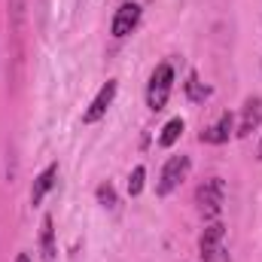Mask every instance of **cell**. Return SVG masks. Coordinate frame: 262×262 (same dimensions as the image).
I'll return each mask as SVG.
<instances>
[{
	"label": "cell",
	"mask_w": 262,
	"mask_h": 262,
	"mask_svg": "<svg viewBox=\"0 0 262 262\" xmlns=\"http://www.w3.org/2000/svg\"><path fill=\"white\" fill-rule=\"evenodd\" d=\"M262 119V98H250L244 104V116H241V125H238V137H247L250 131H256Z\"/></svg>",
	"instance_id": "obj_8"
},
{
	"label": "cell",
	"mask_w": 262,
	"mask_h": 262,
	"mask_svg": "<svg viewBox=\"0 0 262 262\" xmlns=\"http://www.w3.org/2000/svg\"><path fill=\"white\" fill-rule=\"evenodd\" d=\"M98 201H101L104 207H113V204H116V192H113V186H110V183L98 186Z\"/></svg>",
	"instance_id": "obj_15"
},
{
	"label": "cell",
	"mask_w": 262,
	"mask_h": 262,
	"mask_svg": "<svg viewBox=\"0 0 262 262\" xmlns=\"http://www.w3.org/2000/svg\"><path fill=\"white\" fill-rule=\"evenodd\" d=\"M223 235H226V226L216 223V220L201 232V241H198V256H201V262H229L226 250H223Z\"/></svg>",
	"instance_id": "obj_3"
},
{
	"label": "cell",
	"mask_w": 262,
	"mask_h": 262,
	"mask_svg": "<svg viewBox=\"0 0 262 262\" xmlns=\"http://www.w3.org/2000/svg\"><path fill=\"white\" fill-rule=\"evenodd\" d=\"M259 159H262V143H259Z\"/></svg>",
	"instance_id": "obj_17"
},
{
	"label": "cell",
	"mask_w": 262,
	"mask_h": 262,
	"mask_svg": "<svg viewBox=\"0 0 262 262\" xmlns=\"http://www.w3.org/2000/svg\"><path fill=\"white\" fill-rule=\"evenodd\" d=\"M113 98H116V79H107V82L101 85V92L95 95V101L89 104V110L82 113V122H98V119L110 110Z\"/></svg>",
	"instance_id": "obj_7"
},
{
	"label": "cell",
	"mask_w": 262,
	"mask_h": 262,
	"mask_svg": "<svg viewBox=\"0 0 262 262\" xmlns=\"http://www.w3.org/2000/svg\"><path fill=\"white\" fill-rule=\"evenodd\" d=\"M186 174H189V156H171V159L165 162V168H162V177H159L156 192H159V195L174 192V189L186 180Z\"/></svg>",
	"instance_id": "obj_5"
},
{
	"label": "cell",
	"mask_w": 262,
	"mask_h": 262,
	"mask_svg": "<svg viewBox=\"0 0 262 262\" xmlns=\"http://www.w3.org/2000/svg\"><path fill=\"white\" fill-rule=\"evenodd\" d=\"M137 21H140V6H137V3H122V6L116 9V15H113L110 31H113L116 40H122V37H128L131 31L137 28Z\"/></svg>",
	"instance_id": "obj_6"
},
{
	"label": "cell",
	"mask_w": 262,
	"mask_h": 262,
	"mask_svg": "<svg viewBox=\"0 0 262 262\" xmlns=\"http://www.w3.org/2000/svg\"><path fill=\"white\" fill-rule=\"evenodd\" d=\"M55 177H58V165H49L37 180H34V189H31V204H40L43 201V195L55 186Z\"/></svg>",
	"instance_id": "obj_10"
},
{
	"label": "cell",
	"mask_w": 262,
	"mask_h": 262,
	"mask_svg": "<svg viewBox=\"0 0 262 262\" xmlns=\"http://www.w3.org/2000/svg\"><path fill=\"white\" fill-rule=\"evenodd\" d=\"M143 177H146V171H143V165H137V168L131 171V177H128V195H140V189H143Z\"/></svg>",
	"instance_id": "obj_14"
},
{
	"label": "cell",
	"mask_w": 262,
	"mask_h": 262,
	"mask_svg": "<svg viewBox=\"0 0 262 262\" xmlns=\"http://www.w3.org/2000/svg\"><path fill=\"white\" fill-rule=\"evenodd\" d=\"M171 85H174V67L165 61V64H159L152 70L149 85H146V104H149V110H165Z\"/></svg>",
	"instance_id": "obj_2"
},
{
	"label": "cell",
	"mask_w": 262,
	"mask_h": 262,
	"mask_svg": "<svg viewBox=\"0 0 262 262\" xmlns=\"http://www.w3.org/2000/svg\"><path fill=\"white\" fill-rule=\"evenodd\" d=\"M223 198H226V186L220 177H210L204 180L201 186L195 189V204H198V213L204 220H216L223 213Z\"/></svg>",
	"instance_id": "obj_1"
},
{
	"label": "cell",
	"mask_w": 262,
	"mask_h": 262,
	"mask_svg": "<svg viewBox=\"0 0 262 262\" xmlns=\"http://www.w3.org/2000/svg\"><path fill=\"white\" fill-rule=\"evenodd\" d=\"M9 25H12V61H15V79L21 76V55H25V0H9Z\"/></svg>",
	"instance_id": "obj_4"
},
{
	"label": "cell",
	"mask_w": 262,
	"mask_h": 262,
	"mask_svg": "<svg viewBox=\"0 0 262 262\" xmlns=\"http://www.w3.org/2000/svg\"><path fill=\"white\" fill-rule=\"evenodd\" d=\"M186 95H189L192 101H204V98L210 95V89L198 79V73H189V79H186Z\"/></svg>",
	"instance_id": "obj_13"
},
{
	"label": "cell",
	"mask_w": 262,
	"mask_h": 262,
	"mask_svg": "<svg viewBox=\"0 0 262 262\" xmlns=\"http://www.w3.org/2000/svg\"><path fill=\"white\" fill-rule=\"evenodd\" d=\"M232 122H235L232 113H223V116L216 119V125H210V128L201 134V140H204V143H226V140L232 137Z\"/></svg>",
	"instance_id": "obj_9"
},
{
	"label": "cell",
	"mask_w": 262,
	"mask_h": 262,
	"mask_svg": "<svg viewBox=\"0 0 262 262\" xmlns=\"http://www.w3.org/2000/svg\"><path fill=\"white\" fill-rule=\"evenodd\" d=\"M15 262H31V259H28V253H18V259Z\"/></svg>",
	"instance_id": "obj_16"
},
{
	"label": "cell",
	"mask_w": 262,
	"mask_h": 262,
	"mask_svg": "<svg viewBox=\"0 0 262 262\" xmlns=\"http://www.w3.org/2000/svg\"><path fill=\"white\" fill-rule=\"evenodd\" d=\"M40 250H43V259H46V262L55 259V229H52V216H43V232H40Z\"/></svg>",
	"instance_id": "obj_11"
},
{
	"label": "cell",
	"mask_w": 262,
	"mask_h": 262,
	"mask_svg": "<svg viewBox=\"0 0 262 262\" xmlns=\"http://www.w3.org/2000/svg\"><path fill=\"white\" fill-rule=\"evenodd\" d=\"M183 128H186V125H183V119H171V122L162 128V134H159V146H174V143H177V137L183 134Z\"/></svg>",
	"instance_id": "obj_12"
}]
</instances>
